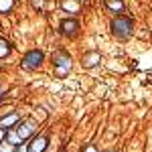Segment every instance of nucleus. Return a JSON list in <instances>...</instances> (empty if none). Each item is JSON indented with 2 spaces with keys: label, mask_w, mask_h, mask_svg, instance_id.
Masks as SVG:
<instances>
[{
  "label": "nucleus",
  "mask_w": 152,
  "mask_h": 152,
  "mask_svg": "<svg viewBox=\"0 0 152 152\" xmlns=\"http://www.w3.org/2000/svg\"><path fill=\"white\" fill-rule=\"evenodd\" d=\"M81 65L87 69V67H97L102 65V53L99 51H87L81 59Z\"/></svg>",
  "instance_id": "obj_9"
},
{
  "label": "nucleus",
  "mask_w": 152,
  "mask_h": 152,
  "mask_svg": "<svg viewBox=\"0 0 152 152\" xmlns=\"http://www.w3.org/2000/svg\"><path fill=\"white\" fill-rule=\"evenodd\" d=\"M81 0H59V6H61V10H65L69 16H75V14H79L81 12Z\"/></svg>",
  "instance_id": "obj_8"
},
{
  "label": "nucleus",
  "mask_w": 152,
  "mask_h": 152,
  "mask_svg": "<svg viewBox=\"0 0 152 152\" xmlns=\"http://www.w3.org/2000/svg\"><path fill=\"white\" fill-rule=\"evenodd\" d=\"M0 152H16V146L10 144L8 140H4L2 144H0Z\"/></svg>",
  "instance_id": "obj_14"
},
{
  "label": "nucleus",
  "mask_w": 152,
  "mask_h": 152,
  "mask_svg": "<svg viewBox=\"0 0 152 152\" xmlns=\"http://www.w3.org/2000/svg\"><path fill=\"white\" fill-rule=\"evenodd\" d=\"M26 150L28 152H47L49 150V134L39 132L31 140L26 142Z\"/></svg>",
  "instance_id": "obj_6"
},
{
  "label": "nucleus",
  "mask_w": 152,
  "mask_h": 152,
  "mask_svg": "<svg viewBox=\"0 0 152 152\" xmlns=\"http://www.w3.org/2000/svg\"><path fill=\"white\" fill-rule=\"evenodd\" d=\"M104 4H105V8L112 10L114 14H124V8H126L124 0H104Z\"/></svg>",
  "instance_id": "obj_10"
},
{
  "label": "nucleus",
  "mask_w": 152,
  "mask_h": 152,
  "mask_svg": "<svg viewBox=\"0 0 152 152\" xmlns=\"http://www.w3.org/2000/svg\"><path fill=\"white\" fill-rule=\"evenodd\" d=\"M14 132L18 134V138L23 142H28L35 134H39V124H37V120H33V118H23V120L16 124Z\"/></svg>",
  "instance_id": "obj_4"
},
{
  "label": "nucleus",
  "mask_w": 152,
  "mask_h": 152,
  "mask_svg": "<svg viewBox=\"0 0 152 152\" xmlns=\"http://www.w3.org/2000/svg\"><path fill=\"white\" fill-rule=\"evenodd\" d=\"M51 65H53V75L59 77V79H65L71 73V69H73V57H71L69 51L59 49L51 57Z\"/></svg>",
  "instance_id": "obj_1"
},
{
  "label": "nucleus",
  "mask_w": 152,
  "mask_h": 152,
  "mask_svg": "<svg viewBox=\"0 0 152 152\" xmlns=\"http://www.w3.org/2000/svg\"><path fill=\"white\" fill-rule=\"evenodd\" d=\"M16 6V0H0V14H10Z\"/></svg>",
  "instance_id": "obj_12"
},
{
  "label": "nucleus",
  "mask_w": 152,
  "mask_h": 152,
  "mask_svg": "<svg viewBox=\"0 0 152 152\" xmlns=\"http://www.w3.org/2000/svg\"><path fill=\"white\" fill-rule=\"evenodd\" d=\"M6 91H8V87H6L4 83H0V99H2V97L6 95Z\"/></svg>",
  "instance_id": "obj_16"
},
{
  "label": "nucleus",
  "mask_w": 152,
  "mask_h": 152,
  "mask_svg": "<svg viewBox=\"0 0 152 152\" xmlns=\"http://www.w3.org/2000/svg\"><path fill=\"white\" fill-rule=\"evenodd\" d=\"M104 152H116V150H104Z\"/></svg>",
  "instance_id": "obj_20"
},
{
  "label": "nucleus",
  "mask_w": 152,
  "mask_h": 152,
  "mask_svg": "<svg viewBox=\"0 0 152 152\" xmlns=\"http://www.w3.org/2000/svg\"><path fill=\"white\" fill-rule=\"evenodd\" d=\"M6 132H8V130H4V128H0V144H2V142L6 140Z\"/></svg>",
  "instance_id": "obj_18"
},
{
  "label": "nucleus",
  "mask_w": 152,
  "mask_h": 152,
  "mask_svg": "<svg viewBox=\"0 0 152 152\" xmlns=\"http://www.w3.org/2000/svg\"><path fill=\"white\" fill-rule=\"evenodd\" d=\"M45 65V51L43 49H28L20 57V67L24 71H39Z\"/></svg>",
  "instance_id": "obj_3"
},
{
  "label": "nucleus",
  "mask_w": 152,
  "mask_h": 152,
  "mask_svg": "<svg viewBox=\"0 0 152 152\" xmlns=\"http://www.w3.org/2000/svg\"><path fill=\"white\" fill-rule=\"evenodd\" d=\"M110 33L120 41H126L134 33V20L130 16H126V14H116L110 20Z\"/></svg>",
  "instance_id": "obj_2"
},
{
  "label": "nucleus",
  "mask_w": 152,
  "mask_h": 152,
  "mask_svg": "<svg viewBox=\"0 0 152 152\" xmlns=\"http://www.w3.org/2000/svg\"><path fill=\"white\" fill-rule=\"evenodd\" d=\"M16 152H28V150H26V142L18 144V146H16Z\"/></svg>",
  "instance_id": "obj_17"
},
{
  "label": "nucleus",
  "mask_w": 152,
  "mask_h": 152,
  "mask_svg": "<svg viewBox=\"0 0 152 152\" xmlns=\"http://www.w3.org/2000/svg\"><path fill=\"white\" fill-rule=\"evenodd\" d=\"M20 120H23V116H20L18 112H8V114L0 116V128L12 130V128H16V124H18Z\"/></svg>",
  "instance_id": "obj_7"
},
{
  "label": "nucleus",
  "mask_w": 152,
  "mask_h": 152,
  "mask_svg": "<svg viewBox=\"0 0 152 152\" xmlns=\"http://www.w3.org/2000/svg\"><path fill=\"white\" fill-rule=\"evenodd\" d=\"M45 4H47V0H31V6H33L37 12L45 10Z\"/></svg>",
  "instance_id": "obj_13"
},
{
  "label": "nucleus",
  "mask_w": 152,
  "mask_h": 152,
  "mask_svg": "<svg viewBox=\"0 0 152 152\" xmlns=\"http://www.w3.org/2000/svg\"><path fill=\"white\" fill-rule=\"evenodd\" d=\"M59 33L63 37H67V39H73V37H77L81 33V23H79V18L77 16H63L61 20H59Z\"/></svg>",
  "instance_id": "obj_5"
},
{
  "label": "nucleus",
  "mask_w": 152,
  "mask_h": 152,
  "mask_svg": "<svg viewBox=\"0 0 152 152\" xmlns=\"http://www.w3.org/2000/svg\"><path fill=\"white\" fill-rule=\"evenodd\" d=\"M81 152H99L97 150V146H94V144H87V146H83Z\"/></svg>",
  "instance_id": "obj_15"
},
{
  "label": "nucleus",
  "mask_w": 152,
  "mask_h": 152,
  "mask_svg": "<svg viewBox=\"0 0 152 152\" xmlns=\"http://www.w3.org/2000/svg\"><path fill=\"white\" fill-rule=\"evenodd\" d=\"M12 55V43L6 37H0V61L8 59Z\"/></svg>",
  "instance_id": "obj_11"
},
{
  "label": "nucleus",
  "mask_w": 152,
  "mask_h": 152,
  "mask_svg": "<svg viewBox=\"0 0 152 152\" xmlns=\"http://www.w3.org/2000/svg\"><path fill=\"white\" fill-rule=\"evenodd\" d=\"M81 2H83V4H89V2H91V0H81Z\"/></svg>",
  "instance_id": "obj_19"
}]
</instances>
